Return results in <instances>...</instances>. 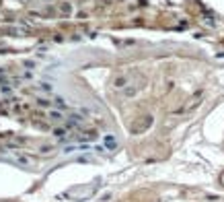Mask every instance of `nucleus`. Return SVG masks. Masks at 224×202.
Here are the masks:
<instances>
[{"label": "nucleus", "mask_w": 224, "mask_h": 202, "mask_svg": "<svg viewBox=\"0 0 224 202\" xmlns=\"http://www.w3.org/2000/svg\"><path fill=\"white\" fill-rule=\"evenodd\" d=\"M93 192H95V186H90V188H74V190L68 192V196H70L72 200H84V198H88Z\"/></svg>", "instance_id": "nucleus-1"}, {"label": "nucleus", "mask_w": 224, "mask_h": 202, "mask_svg": "<svg viewBox=\"0 0 224 202\" xmlns=\"http://www.w3.org/2000/svg\"><path fill=\"white\" fill-rule=\"evenodd\" d=\"M15 163H19V165H23V167H31L33 165V159L31 157H27L25 153H13V157H11Z\"/></svg>", "instance_id": "nucleus-2"}, {"label": "nucleus", "mask_w": 224, "mask_h": 202, "mask_svg": "<svg viewBox=\"0 0 224 202\" xmlns=\"http://www.w3.org/2000/svg\"><path fill=\"white\" fill-rule=\"evenodd\" d=\"M128 85H130V74H119V76L113 78V87H115V89H122V91H124Z\"/></svg>", "instance_id": "nucleus-3"}, {"label": "nucleus", "mask_w": 224, "mask_h": 202, "mask_svg": "<svg viewBox=\"0 0 224 202\" xmlns=\"http://www.w3.org/2000/svg\"><path fill=\"white\" fill-rule=\"evenodd\" d=\"M150 124H152V118H150V116H146L140 124H134V126H132V132H134V134H140V132H144Z\"/></svg>", "instance_id": "nucleus-4"}, {"label": "nucleus", "mask_w": 224, "mask_h": 202, "mask_svg": "<svg viewBox=\"0 0 224 202\" xmlns=\"http://www.w3.org/2000/svg\"><path fill=\"white\" fill-rule=\"evenodd\" d=\"M122 93H124V97H134V95L138 93V89L134 87V83H130V85H128V87H126Z\"/></svg>", "instance_id": "nucleus-5"}, {"label": "nucleus", "mask_w": 224, "mask_h": 202, "mask_svg": "<svg viewBox=\"0 0 224 202\" xmlns=\"http://www.w3.org/2000/svg\"><path fill=\"white\" fill-rule=\"evenodd\" d=\"M49 120L52 122H60V120H64V114L60 110H49Z\"/></svg>", "instance_id": "nucleus-6"}, {"label": "nucleus", "mask_w": 224, "mask_h": 202, "mask_svg": "<svg viewBox=\"0 0 224 202\" xmlns=\"http://www.w3.org/2000/svg\"><path fill=\"white\" fill-rule=\"evenodd\" d=\"M37 89H39V91H43V93H52V91H54V87H52L49 83H39V85H37Z\"/></svg>", "instance_id": "nucleus-7"}, {"label": "nucleus", "mask_w": 224, "mask_h": 202, "mask_svg": "<svg viewBox=\"0 0 224 202\" xmlns=\"http://www.w3.org/2000/svg\"><path fill=\"white\" fill-rule=\"evenodd\" d=\"M80 122H82V118L74 114V116H70V120H68V126H78Z\"/></svg>", "instance_id": "nucleus-8"}, {"label": "nucleus", "mask_w": 224, "mask_h": 202, "mask_svg": "<svg viewBox=\"0 0 224 202\" xmlns=\"http://www.w3.org/2000/svg\"><path fill=\"white\" fill-rule=\"evenodd\" d=\"M54 136L60 138V140H64V138H66V128H56V130H54Z\"/></svg>", "instance_id": "nucleus-9"}, {"label": "nucleus", "mask_w": 224, "mask_h": 202, "mask_svg": "<svg viewBox=\"0 0 224 202\" xmlns=\"http://www.w3.org/2000/svg\"><path fill=\"white\" fill-rule=\"evenodd\" d=\"M37 103H39L41 107H52V101H47V99H43V97H41V99H37Z\"/></svg>", "instance_id": "nucleus-10"}, {"label": "nucleus", "mask_w": 224, "mask_h": 202, "mask_svg": "<svg viewBox=\"0 0 224 202\" xmlns=\"http://www.w3.org/2000/svg\"><path fill=\"white\" fill-rule=\"evenodd\" d=\"M105 144H107V147H115V138H113V136H107V138H105Z\"/></svg>", "instance_id": "nucleus-11"}]
</instances>
